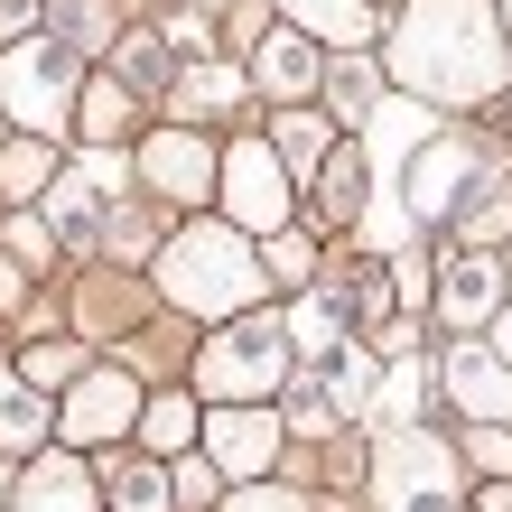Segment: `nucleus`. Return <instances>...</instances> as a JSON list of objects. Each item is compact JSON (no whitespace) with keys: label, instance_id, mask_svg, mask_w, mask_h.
Segmentation results:
<instances>
[{"label":"nucleus","instance_id":"1","mask_svg":"<svg viewBox=\"0 0 512 512\" xmlns=\"http://www.w3.org/2000/svg\"><path fill=\"white\" fill-rule=\"evenodd\" d=\"M382 66L401 94H419L429 112H466V103H503L512 84V38L494 0H401Z\"/></svg>","mask_w":512,"mask_h":512},{"label":"nucleus","instance_id":"2","mask_svg":"<svg viewBox=\"0 0 512 512\" xmlns=\"http://www.w3.org/2000/svg\"><path fill=\"white\" fill-rule=\"evenodd\" d=\"M159 289H168L187 317H243V308H261L270 270H261V252H252V233H233V224H187V233H168V252H159Z\"/></svg>","mask_w":512,"mask_h":512},{"label":"nucleus","instance_id":"3","mask_svg":"<svg viewBox=\"0 0 512 512\" xmlns=\"http://www.w3.org/2000/svg\"><path fill=\"white\" fill-rule=\"evenodd\" d=\"M75 94H84L75 47H56V38L0 47V112H10L28 140H56V131H66V122H75Z\"/></svg>","mask_w":512,"mask_h":512},{"label":"nucleus","instance_id":"4","mask_svg":"<svg viewBox=\"0 0 512 512\" xmlns=\"http://www.w3.org/2000/svg\"><path fill=\"white\" fill-rule=\"evenodd\" d=\"M289 317H261L252 326H215V345L196 354V391L205 401H270V391L289 382Z\"/></svg>","mask_w":512,"mask_h":512},{"label":"nucleus","instance_id":"5","mask_svg":"<svg viewBox=\"0 0 512 512\" xmlns=\"http://www.w3.org/2000/svg\"><path fill=\"white\" fill-rule=\"evenodd\" d=\"M215 196H224V224L233 233H289V215H298V187H289V159L270 140H233L224 149V177H215Z\"/></svg>","mask_w":512,"mask_h":512},{"label":"nucleus","instance_id":"6","mask_svg":"<svg viewBox=\"0 0 512 512\" xmlns=\"http://www.w3.org/2000/svg\"><path fill=\"white\" fill-rule=\"evenodd\" d=\"M373 475H382V512H457V457H447V438L429 429H382L373 447Z\"/></svg>","mask_w":512,"mask_h":512},{"label":"nucleus","instance_id":"7","mask_svg":"<svg viewBox=\"0 0 512 512\" xmlns=\"http://www.w3.org/2000/svg\"><path fill=\"white\" fill-rule=\"evenodd\" d=\"M140 410L149 391L122 373V364H94L66 382V410H56V438L66 447H112V438H140Z\"/></svg>","mask_w":512,"mask_h":512},{"label":"nucleus","instance_id":"8","mask_svg":"<svg viewBox=\"0 0 512 512\" xmlns=\"http://www.w3.org/2000/svg\"><path fill=\"white\" fill-rule=\"evenodd\" d=\"M475 168H485V149L457 140V131H438V140L401 168V224L447 233V215H457V196H466V177H475Z\"/></svg>","mask_w":512,"mask_h":512},{"label":"nucleus","instance_id":"9","mask_svg":"<svg viewBox=\"0 0 512 512\" xmlns=\"http://www.w3.org/2000/svg\"><path fill=\"white\" fill-rule=\"evenodd\" d=\"M280 438H289V419L261 410V401H215V410H205V466H215V475L261 485L270 457H280Z\"/></svg>","mask_w":512,"mask_h":512},{"label":"nucleus","instance_id":"10","mask_svg":"<svg viewBox=\"0 0 512 512\" xmlns=\"http://www.w3.org/2000/svg\"><path fill=\"white\" fill-rule=\"evenodd\" d=\"M438 326H457V336H475V326H494L503 308H512V280H503V252H475V243H457L438 261Z\"/></svg>","mask_w":512,"mask_h":512},{"label":"nucleus","instance_id":"11","mask_svg":"<svg viewBox=\"0 0 512 512\" xmlns=\"http://www.w3.org/2000/svg\"><path fill=\"white\" fill-rule=\"evenodd\" d=\"M438 391L466 410V429H494V419H512V364L494 345H475V336H457L438 354Z\"/></svg>","mask_w":512,"mask_h":512},{"label":"nucleus","instance_id":"12","mask_svg":"<svg viewBox=\"0 0 512 512\" xmlns=\"http://www.w3.org/2000/svg\"><path fill=\"white\" fill-rule=\"evenodd\" d=\"M131 168H140V187L168 196V205H205V196H215V177H224V159L196 131H149Z\"/></svg>","mask_w":512,"mask_h":512},{"label":"nucleus","instance_id":"13","mask_svg":"<svg viewBox=\"0 0 512 512\" xmlns=\"http://www.w3.org/2000/svg\"><path fill=\"white\" fill-rule=\"evenodd\" d=\"M298 205H308V224H336V233H345V224L373 205V159H364L354 140H336V149H326V168L298 187Z\"/></svg>","mask_w":512,"mask_h":512},{"label":"nucleus","instance_id":"14","mask_svg":"<svg viewBox=\"0 0 512 512\" xmlns=\"http://www.w3.org/2000/svg\"><path fill=\"white\" fill-rule=\"evenodd\" d=\"M252 84L280 94V103H308L317 84H326V47L308 38V28H270V38L252 47Z\"/></svg>","mask_w":512,"mask_h":512},{"label":"nucleus","instance_id":"15","mask_svg":"<svg viewBox=\"0 0 512 512\" xmlns=\"http://www.w3.org/2000/svg\"><path fill=\"white\" fill-rule=\"evenodd\" d=\"M289 28H308L326 56H364L373 47V0H280Z\"/></svg>","mask_w":512,"mask_h":512},{"label":"nucleus","instance_id":"16","mask_svg":"<svg viewBox=\"0 0 512 512\" xmlns=\"http://www.w3.org/2000/svg\"><path fill=\"white\" fill-rule=\"evenodd\" d=\"M10 512H94V475H84L75 457H38L10 485Z\"/></svg>","mask_w":512,"mask_h":512},{"label":"nucleus","instance_id":"17","mask_svg":"<svg viewBox=\"0 0 512 512\" xmlns=\"http://www.w3.org/2000/svg\"><path fill=\"white\" fill-rule=\"evenodd\" d=\"M140 438H149V447H159V457L177 466V457H187V447L205 438V401H196V391H159V401L140 410Z\"/></svg>","mask_w":512,"mask_h":512},{"label":"nucleus","instance_id":"18","mask_svg":"<svg viewBox=\"0 0 512 512\" xmlns=\"http://www.w3.org/2000/svg\"><path fill=\"white\" fill-rule=\"evenodd\" d=\"M112 512H177V466L168 457H122L112 466Z\"/></svg>","mask_w":512,"mask_h":512},{"label":"nucleus","instance_id":"19","mask_svg":"<svg viewBox=\"0 0 512 512\" xmlns=\"http://www.w3.org/2000/svg\"><path fill=\"white\" fill-rule=\"evenodd\" d=\"M289 159V177L308 187V177L326 168V149H336V112H280V140H270Z\"/></svg>","mask_w":512,"mask_h":512},{"label":"nucleus","instance_id":"20","mask_svg":"<svg viewBox=\"0 0 512 512\" xmlns=\"http://www.w3.org/2000/svg\"><path fill=\"white\" fill-rule=\"evenodd\" d=\"M75 131L94 140V149H112V140L131 131V84H122V75H94V84L75 94Z\"/></svg>","mask_w":512,"mask_h":512},{"label":"nucleus","instance_id":"21","mask_svg":"<svg viewBox=\"0 0 512 512\" xmlns=\"http://www.w3.org/2000/svg\"><path fill=\"white\" fill-rule=\"evenodd\" d=\"M56 177H66V168H56V140H10V149H0V196H47L56 187Z\"/></svg>","mask_w":512,"mask_h":512},{"label":"nucleus","instance_id":"22","mask_svg":"<svg viewBox=\"0 0 512 512\" xmlns=\"http://www.w3.org/2000/svg\"><path fill=\"white\" fill-rule=\"evenodd\" d=\"M243 103V75L233 66H196L187 84H177V112H187V122H215V112H233Z\"/></svg>","mask_w":512,"mask_h":512},{"label":"nucleus","instance_id":"23","mask_svg":"<svg viewBox=\"0 0 512 512\" xmlns=\"http://www.w3.org/2000/svg\"><path fill=\"white\" fill-rule=\"evenodd\" d=\"M47 19H56V47H112V10L103 0H47Z\"/></svg>","mask_w":512,"mask_h":512},{"label":"nucleus","instance_id":"24","mask_svg":"<svg viewBox=\"0 0 512 512\" xmlns=\"http://www.w3.org/2000/svg\"><path fill=\"white\" fill-rule=\"evenodd\" d=\"M261 270L280 289H308L317 280V243H308V233H270V243H261Z\"/></svg>","mask_w":512,"mask_h":512},{"label":"nucleus","instance_id":"25","mask_svg":"<svg viewBox=\"0 0 512 512\" xmlns=\"http://www.w3.org/2000/svg\"><path fill=\"white\" fill-rule=\"evenodd\" d=\"M47 429H56V410H47V401H38V391H28V382H19V391H10V401H0V447H38Z\"/></svg>","mask_w":512,"mask_h":512},{"label":"nucleus","instance_id":"26","mask_svg":"<svg viewBox=\"0 0 512 512\" xmlns=\"http://www.w3.org/2000/svg\"><path fill=\"white\" fill-rule=\"evenodd\" d=\"M0 252H10L19 270H47L56 261V224L47 215H10V224H0Z\"/></svg>","mask_w":512,"mask_h":512},{"label":"nucleus","instance_id":"27","mask_svg":"<svg viewBox=\"0 0 512 512\" xmlns=\"http://www.w3.org/2000/svg\"><path fill=\"white\" fill-rule=\"evenodd\" d=\"M215 512H308V494H289V485H270V475H261V485H233Z\"/></svg>","mask_w":512,"mask_h":512},{"label":"nucleus","instance_id":"28","mask_svg":"<svg viewBox=\"0 0 512 512\" xmlns=\"http://www.w3.org/2000/svg\"><path fill=\"white\" fill-rule=\"evenodd\" d=\"M19 382H28V391H38V382H75V345H38V354L19 364Z\"/></svg>","mask_w":512,"mask_h":512},{"label":"nucleus","instance_id":"29","mask_svg":"<svg viewBox=\"0 0 512 512\" xmlns=\"http://www.w3.org/2000/svg\"><path fill=\"white\" fill-rule=\"evenodd\" d=\"M466 466H512V429H503V419H494V429H466Z\"/></svg>","mask_w":512,"mask_h":512},{"label":"nucleus","instance_id":"30","mask_svg":"<svg viewBox=\"0 0 512 512\" xmlns=\"http://www.w3.org/2000/svg\"><path fill=\"white\" fill-rule=\"evenodd\" d=\"M159 38H168V56H205V47H215V28H205L196 10H177V19L159 28Z\"/></svg>","mask_w":512,"mask_h":512},{"label":"nucleus","instance_id":"31","mask_svg":"<svg viewBox=\"0 0 512 512\" xmlns=\"http://www.w3.org/2000/svg\"><path fill=\"white\" fill-rule=\"evenodd\" d=\"M159 66H168V38H131V47H122V75H140V84H149Z\"/></svg>","mask_w":512,"mask_h":512},{"label":"nucleus","instance_id":"32","mask_svg":"<svg viewBox=\"0 0 512 512\" xmlns=\"http://www.w3.org/2000/svg\"><path fill=\"white\" fill-rule=\"evenodd\" d=\"M10 298H28V270H19L10 252H0V308H10Z\"/></svg>","mask_w":512,"mask_h":512},{"label":"nucleus","instance_id":"33","mask_svg":"<svg viewBox=\"0 0 512 512\" xmlns=\"http://www.w3.org/2000/svg\"><path fill=\"white\" fill-rule=\"evenodd\" d=\"M485 345H494V354H503V364H512V308L494 317V336H485Z\"/></svg>","mask_w":512,"mask_h":512},{"label":"nucleus","instance_id":"34","mask_svg":"<svg viewBox=\"0 0 512 512\" xmlns=\"http://www.w3.org/2000/svg\"><path fill=\"white\" fill-rule=\"evenodd\" d=\"M485 512H512V485H485Z\"/></svg>","mask_w":512,"mask_h":512},{"label":"nucleus","instance_id":"35","mask_svg":"<svg viewBox=\"0 0 512 512\" xmlns=\"http://www.w3.org/2000/svg\"><path fill=\"white\" fill-rule=\"evenodd\" d=\"M10 485H19V466H10V457H0V512H10Z\"/></svg>","mask_w":512,"mask_h":512},{"label":"nucleus","instance_id":"36","mask_svg":"<svg viewBox=\"0 0 512 512\" xmlns=\"http://www.w3.org/2000/svg\"><path fill=\"white\" fill-rule=\"evenodd\" d=\"M494 10H503V38H512V0H494Z\"/></svg>","mask_w":512,"mask_h":512},{"label":"nucleus","instance_id":"37","mask_svg":"<svg viewBox=\"0 0 512 512\" xmlns=\"http://www.w3.org/2000/svg\"><path fill=\"white\" fill-rule=\"evenodd\" d=\"M10 391H19V382H10V373H0V401H10Z\"/></svg>","mask_w":512,"mask_h":512}]
</instances>
